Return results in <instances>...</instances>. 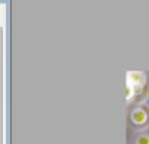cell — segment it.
<instances>
[{
  "instance_id": "2",
  "label": "cell",
  "mask_w": 149,
  "mask_h": 144,
  "mask_svg": "<svg viewBox=\"0 0 149 144\" xmlns=\"http://www.w3.org/2000/svg\"><path fill=\"white\" fill-rule=\"evenodd\" d=\"M127 126L132 132L149 129V103L127 107Z\"/></svg>"
},
{
  "instance_id": "3",
  "label": "cell",
  "mask_w": 149,
  "mask_h": 144,
  "mask_svg": "<svg viewBox=\"0 0 149 144\" xmlns=\"http://www.w3.org/2000/svg\"><path fill=\"white\" fill-rule=\"evenodd\" d=\"M129 144H149V129L142 132H133Z\"/></svg>"
},
{
  "instance_id": "1",
  "label": "cell",
  "mask_w": 149,
  "mask_h": 144,
  "mask_svg": "<svg viewBox=\"0 0 149 144\" xmlns=\"http://www.w3.org/2000/svg\"><path fill=\"white\" fill-rule=\"evenodd\" d=\"M149 71H129L126 74V104L127 107L148 103Z\"/></svg>"
}]
</instances>
